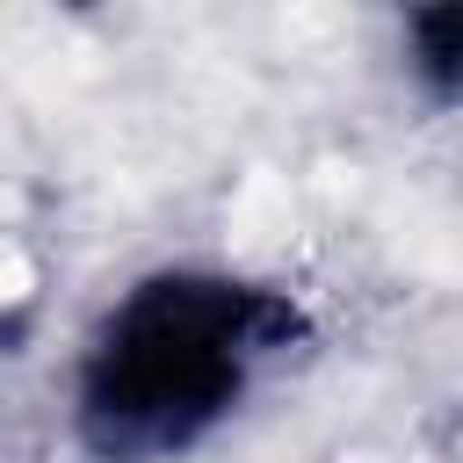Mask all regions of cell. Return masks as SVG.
<instances>
[{"label":"cell","instance_id":"6da1fadb","mask_svg":"<svg viewBox=\"0 0 463 463\" xmlns=\"http://www.w3.org/2000/svg\"><path fill=\"white\" fill-rule=\"evenodd\" d=\"M289 340H304L289 289L232 268H152L72 354V441L94 463H174L253 398Z\"/></svg>","mask_w":463,"mask_h":463}]
</instances>
